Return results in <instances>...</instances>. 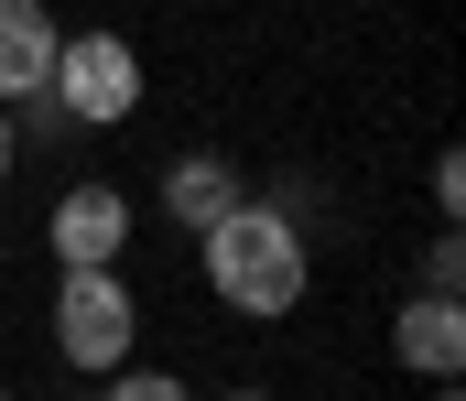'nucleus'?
<instances>
[{
	"label": "nucleus",
	"instance_id": "nucleus-1",
	"mask_svg": "<svg viewBox=\"0 0 466 401\" xmlns=\"http://www.w3.org/2000/svg\"><path fill=\"white\" fill-rule=\"evenodd\" d=\"M207 239V282H218V304H238V315H293L304 304V228L282 217V206H249L238 195L218 228H196Z\"/></svg>",
	"mask_w": 466,
	"mask_h": 401
},
{
	"label": "nucleus",
	"instance_id": "nucleus-2",
	"mask_svg": "<svg viewBox=\"0 0 466 401\" xmlns=\"http://www.w3.org/2000/svg\"><path fill=\"white\" fill-rule=\"evenodd\" d=\"M44 98H55L66 120H87V131L130 120V109H141V55H130V33H66Z\"/></svg>",
	"mask_w": 466,
	"mask_h": 401
},
{
	"label": "nucleus",
	"instance_id": "nucleus-3",
	"mask_svg": "<svg viewBox=\"0 0 466 401\" xmlns=\"http://www.w3.org/2000/svg\"><path fill=\"white\" fill-rule=\"evenodd\" d=\"M130 336H141V315H130L119 271H66V282H55V358H76V369H119Z\"/></svg>",
	"mask_w": 466,
	"mask_h": 401
},
{
	"label": "nucleus",
	"instance_id": "nucleus-4",
	"mask_svg": "<svg viewBox=\"0 0 466 401\" xmlns=\"http://www.w3.org/2000/svg\"><path fill=\"white\" fill-rule=\"evenodd\" d=\"M119 239H130V206H119V185H76L66 206H55V261L66 271H109Z\"/></svg>",
	"mask_w": 466,
	"mask_h": 401
},
{
	"label": "nucleus",
	"instance_id": "nucleus-5",
	"mask_svg": "<svg viewBox=\"0 0 466 401\" xmlns=\"http://www.w3.org/2000/svg\"><path fill=\"white\" fill-rule=\"evenodd\" d=\"M390 347H401V369L456 380V358H466V315H456V293H412V304L390 315Z\"/></svg>",
	"mask_w": 466,
	"mask_h": 401
},
{
	"label": "nucleus",
	"instance_id": "nucleus-6",
	"mask_svg": "<svg viewBox=\"0 0 466 401\" xmlns=\"http://www.w3.org/2000/svg\"><path fill=\"white\" fill-rule=\"evenodd\" d=\"M44 87H55V11L0 0V98H44Z\"/></svg>",
	"mask_w": 466,
	"mask_h": 401
},
{
	"label": "nucleus",
	"instance_id": "nucleus-7",
	"mask_svg": "<svg viewBox=\"0 0 466 401\" xmlns=\"http://www.w3.org/2000/svg\"><path fill=\"white\" fill-rule=\"evenodd\" d=\"M163 206H174L185 228H218V217H228V206H238V174H228V163H218V152H185V163L163 174Z\"/></svg>",
	"mask_w": 466,
	"mask_h": 401
},
{
	"label": "nucleus",
	"instance_id": "nucleus-8",
	"mask_svg": "<svg viewBox=\"0 0 466 401\" xmlns=\"http://www.w3.org/2000/svg\"><path fill=\"white\" fill-rule=\"evenodd\" d=\"M109 401H196V391L163 380V369H130V380H109Z\"/></svg>",
	"mask_w": 466,
	"mask_h": 401
},
{
	"label": "nucleus",
	"instance_id": "nucleus-9",
	"mask_svg": "<svg viewBox=\"0 0 466 401\" xmlns=\"http://www.w3.org/2000/svg\"><path fill=\"white\" fill-rule=\"evenodd\" d=\"M456 271H466V250H456V239H434V261H423V293H456Z\"/></svg>",
	"mask_w": 466,
	"mask_h": 401
},
{
	"label": "nucleus",
	"instance_id": "nucleus-10",
	"mask_svg": "<svg viewBox=\"0 0 466 401\" xmlns=\"http://www.w3.org/2000/svg\"><path fill=\"white\" fill-rule=\"evenodd\" d=\"M0 174H11V109H0Z\"/></svg>",
	"mask_w": 466,
	"mask_h": 401
},
{
	"label": "nucleus",
	"instance_id": "nucleus-11",
	"mask_svg": "<svg viewBox=\"0 0 466 401\" xmlns=\"http://www.w3.org/2000/svg\"><path fill=\"white\" fill-rule=\"evenodd\" d=\"M228 401H271V391H228Z\"/></svg>",
	"mask_w": 466,
	"mask_h": 401
},
{
	"label": "nucleus",
	"instance_id": "nucleus-12",
	"mask_svg": "<svg viewBox=\"0 0 466 401\" xmlns=\"http://www.w3.org/2000/svg\"><path fill=\"white\" fill-rule=\"evenodd\" d=\"M0 401H11V391H0Z\"/></svg>",
	"mask_w": 466,
	"mask_h": 401
}]
</instances>
